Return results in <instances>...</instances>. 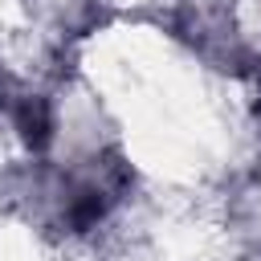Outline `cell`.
Segmentation results:
<instances>
[{"label":"cell","mask_w":261,"mask_h":261,"mask_svg":"<svg viewBox=\"0 0 261 261\" xmlns=\"http://www.w3.org/2000/svg\"><path fill=\"white\" fill-rule=\"evenodd\" d=\"M20 126H24L29 143L45 147V139H49V122H45V110H41V106H24V110H20Z\"/></svg>","instance_id":"6da1fadb"}]
</instances>
